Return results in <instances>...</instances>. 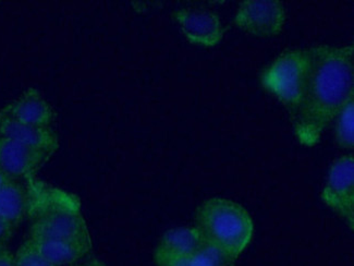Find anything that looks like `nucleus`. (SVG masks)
<instances>
[{"label": "nucleus", "instance_id": "4468645a", "mask_svg": "<svg viewBox=\"0 0 354 266\" xmlns=\"http://www.w3.org/2000/svg\"><path fill=\"white\" fill-rule=\"evenodd\" d=\"M15 266H56L26 239L15 254Z\"/></svg>", "mask_w": 354, "mask_h": 266}, {"label": "nucleus", "instance_id": "a211bd4d", "mask_svg": "<svg viewBox=\"0 0 354 266\" xmlns=\"http://www.w3.org/2000/svg\"><path fill=\"white\" fill-rule=\"evenodd\" d=\"M166 266H198L196 263H195L194 258H193V256H190V258H183V260H179V261L174 262V263L168 264Z\"/></svg>", "mask_w": 354, "mask_h": 266}, {"label": "nucleus", "instance_id": "423d86ee", "mask_svg": "<svg viewBox=\"0 0 354 266\" xmlns=\"http://www.w3.org/2000/svg\"><path fill=\"white\" fill-rule=\"evenodd\" d=\"M286 11L278 0H245L240 5L234 24L257 37H272L283 31Z\"/></svg>", "mask_w": 354, "mask_h": 266}, {"label": "nucleus", "instance_id": "7ed1b4c3", "mask_svg": "<svg viewBox=\"0 0 354 266\" xmlns=\"http://www.w3.org/2000/svg\"><path fill=\"white\" fill-rule=\"evenodd\" d=\"M194 227L206 243L234 258L249 246L254 233L249 212L239 203L223 197H212L198 206Z\"/></svg>", "mask_w": 354, "mask_h": 266}, {"label": "nucleus", "instance_id": "f3484780", "mask_svg": "<svg viewBox=\"0 0 354 266\" xmlns=\"http://www.w3.org/2000/svg\"><path fill=\"white\" fill-rule=\"evenodd\" d=\"M70 266H107L102 260L97 258H88L86 261L80 262V263L72 264Z\"/></svg>", "mask_w": 354, "mask_h": 266}, {"label": "nucleus", "instance_id": "6ab92c4d", "mask_svg": "<svg viewBox=\"0 0 354 266\" xmlns=\"http://www.w3.org/2000/svg\"><path fill=\"white\" fill-rule=\"evenodd\" d=\"M10 179H12V178H10L8 175H6L5 172L0 169V189H1V188H3V186H5V184Z\"/></svg>", "mask_w": 354, "mask_h": 266}, {"label": "nucleus", "instance_id": "dca6fc26", "mask_svg": "<svg viewBox=\"0 0 354 266\" xmlns=\"http://www.w3.org/2000/svg\"><path fill=\"white\" fill-rule=\"evenodd\" d=\"M0 266H15V256L7 247L0 248Z\"/></svg>", "mask_w": 354, "mask_h": 266}, {"label": "nucleus", "instance_id": "20e7f679", "mask_svg": "<svg viewBox=\"0 0 354 266\" xmlns=\"http://www.w3.org/2000/svg\"><path fill=\"white\" fill-rule=\"evenodd\" d=\"M310 66L308 49H292L280 55L261 76L263 87L283 103L292 121L306 94Z\"/></svg>", "mask_w": 354, "mask_h": 266}, {"label": "nucleus", "instance_id": "1a4fd4ad", "mask_svg": "<svg viewBox=\"0 0 354 266\" xmlns=\"http://www.w3.org/2000/svg\"><path fill=\"white\" fill-rule=\"evenodd\" d=\"M204 239L195 227L171 228L162 236L154 251L157 266H166L190 258L203 246Z\"/></svg>", "mask_w": 354, "mask_h": 266}, {"label": "nucleus", "instance_id": "f8f14e48", "mask_svg": "<svg viewBox=\"0 0 354 266\" xmlns=\"http://www.w3.org/2000/svg\"><path fill=\"white\" fill-rule=\"evenodd\" d=\"M30 191L28 184L10 179L0 189V216L17 228L28 216Z\"/></svg>", "mask_w": 354, "mask_h": 266}, {"label": "nucleus", "instance_id": "f03ea898", "mask_svg": "<svg viewBox=\"0 0 354 266\" xmlns=\"http://www.w3.org/2000/svg\"><path fill=\"white\" fill-rule=\"evenodd\" d=\"M308 51L310 76L293 125L300 143L312 146L354 98V48L316 45Z\"/></svg>", "mask_w": 354, "mask_h": 266}, {"label": "nucleus", "instance_id": "9b49d317", "mask_svg": "<svg viewBox=\"0 0 354 266\" xmlns=\"http://www.w3.org/2000/svg\"><path fill=\"white\" fill-rule=\"evenodd\" d=\"M0 136L54 155L59 149L58 134L50 127H36L0 113Z\"/></svg>", "mask_w": 354, "mask_h": 266}, {"label": "nucleus", "instance_id": "6e6552de", "mask_svg": "<svg viewBox=\"0 0 354 266\" xmlns=\"http://www.w3.org/2000/svg\"><path fill=\"white\" fill-rule=\"evenodd\" d=\"M180 30L190 43L213 47L223 39L221 19L212 11L202 8H183L174 13Z\"/></svg>", "mask_w": 354, "mask_h": 266}, {"label": "nucleus", "instance_id": "2eb2a0df", "mask_svg": "<svg viewBox=\"0 0 354 266\" xmlns=\"http://www.w3.org/2000/svg\"><path fill=\"white\" fill-rule=\"evenodd\" d=\"M16 228L0 216V247H7Z\"/></svg>", "mask_w": 354, "mask_h": 266}, {"label": "nucleus", "instance_id": "39448f33", "mask_svg": "<svg viewBox=\"0 0 354 266\" xmlns=\"http://www.w3.org/2000/svg\"><path fill=\"white\" fill-rule=\"evenodd\" d=\"M323 202L354 228V157L346 154L335 159L321 195Z\"/></svg>", "mask_w": 354, "mask_h": 266}, {"label": "nucleus", "instance_id": "f257e3e1", "mask_svg": "<svg viewBox=\"0 0 354 266\" xmlns=\"http://www.w3.org/2000/svg\"><path fill=\"white\" fill-rule=\"evenodd\" d=\"M28 240L56 266H70L92 250L88 228L77 195L44 181H28Z\"/></svg>", "mask_w": 354, "mask_h": 266}, {"label": "nucleus", "instance_id": "0eeeda50", "mask_svg": "<svg viewBox=\"0 0 354 266\" xmlns=\"http://www.w3.org/2000/svg\"><path fill=\"white\" fill-rule=\"evenodd\" d=\"M52 157L53 154L48 152L0 136V169L12 179L26 182L34 179Z\"/></svg>", "mask_w": 354, "mask_h": 266}, {"label": "nucleus", "instance_id": "aec40b11", "mask_svg": "<svg viewBox=\"0 0 354 266\" xmlns=\"http://www.w3.org/2000/svg\"><path fill=\"white\" fill-rule=\"evenodd\" d=\"M0 248H3V247H0Z\"/></svg>", "mask_w": 354, "mask_h": 266}, {"label": "nucleus", "instance_id": "ddd939ff", "mask_svg": "<svg viewBox=\"0 0 354 266\" xmlns=\"http://www.w3.org/2000/svg\"><path fill=\"white\" fill-rule=\"evenodd\" d=\"M335 141L340 149L352 150L354 146V98L337 115Z\"/></svg>", "mask_w": 354, "mask_h": 266}, {"label": "nucleus", "instance_id": "9d476101", "mask_svg": "<svg viewBox=\"0 0 354 266\" xmlns=\"http://www.w3.org/2000/svg\"><path fill=\"white\" fill-rule=\"evenodd\" d=\"M0 113L15 121L36 127H50L56 119V113L48 100L39 90L28 89L16 100L9 103Z\"/></svg>", "mask_w": 354, "mask_h": 266}]
</instances>
